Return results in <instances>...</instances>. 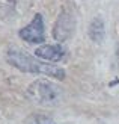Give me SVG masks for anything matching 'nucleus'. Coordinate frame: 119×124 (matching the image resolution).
Listing matches in <instances>:
<instances>
[{"mask_svg":"<svg viewBox=\"0 0 119 124\" xmlns=\"http://www.w3.org/2000/svg\"><path fill=\"white\" fill-rule=\"evenodd\" d=\"M6 61L9 62L12 67H15L17 70L24 71V73H32V74H44L48 77H54L59 80H63L66 73L63 68L51 65L45 61H41L35 56H30L29 53L12 48L6 53Z\"/></svg>","mask_w":119,"mask_h":124,"instance_id":"1","label":"nucleus"},{"mask_svg":"<svg viewBox=\"0 0 119 124\" xmlns=\"http://www.w3.org/2000/svg\"><path fill=\"white\" fill-rule=\"evenodd\" d=\"M104 36H105L104 21L101 18H93L89 24V38L93 42H103Z\"/></svg>","mask_w":119,"mask_h":124,"instance_id":"6","label":"nucleus"},{"mask_svg":"<svg viewBox=\"0 0 119 124\" xmlns=\"http://www.w3.org/2000/svg\"><path fill=\"white\" fill-rule=\"evenodd\" d=\"M74 27H76V20H74V15L68 11H62L57 20L54 23L53 27V36L56 41H66L74 32Z\"/></svg>","mask_w":119,"mask_h":124,"instance_id":"4","label":"nucleus"},{"mask_svg":"<svg viewBox=\"0 0 119 124\" xmlns=\"http://www.w3.org/2000/svg\"><path fill=\"white\" fill-rule=\"evenodd\" d=\"M20 38L30 42V44H42L45 41V29H44V20L41 14H36L33 20L26 27H23L20 32Z\"/></svg>","mask_w":119,"mask_h":124,"instance_id":"3","label":"nucleus"},{"mask_svg":"<svg viewBox=\"0 0 119 124\" xmlns=\"http://www.w3.org/2000/svg\"><path fill=\"white\" fill-rule=\"evenodd\" d=\"M63 54L65 52L59 44H44L35 50V56L45 62H59Z\"/></svg>","mask_w":119,"mask_h":124,"instance_id":"5","label":"nucleus"},{"mask_svg":"<svg viewBox=\"0 0 119 124\" xmlns=\"http://www.w3.org/2000/svg\"><path fill=\"white\" fill-rule=\"evenodd\" d=\"M27 98L32 103H36L39 106H57L62 101V95L63 91L59 85H56L50 80H35L27 86L26 91Z\"/></svg>","mask_w":119,"mask_h":124,"instance_id":"2","label":"nucleus"},{"mask_svg":"<svg viewBox=\"0 0 119 124\" xmlns=\"http://www.w3.org/2000/svg\"><path fill=\"white\" fill-rule=\"evenodd\" d=\"M26 124H56V123L45 115H32V116H29Z\"/></svg>","mask_w":119,"mask_h":124,"instance_id":"7","label":"nucleus"}]
</instances>
